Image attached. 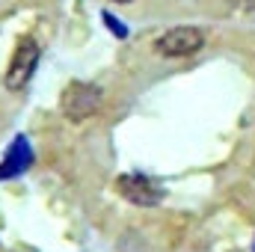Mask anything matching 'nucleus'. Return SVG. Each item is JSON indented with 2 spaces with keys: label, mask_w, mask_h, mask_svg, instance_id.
<instances>
[{
  "label": "nucleus",
  "mask_w": 255,
  "mask_h": 252,
  "mask_svg": "<svg viewBox=\"0 0 255 252\" xmlns=\"http://www.w3.org/2000/svg\"><path fill=\"white\" fill-rule=\"evenodd\" d=\"M253 252H255V244H253Z\"/></svg>",
  "instance_id": "1a4fd4ad"
},
{
  "label": "nucleus",
  "mask_w": 255,
  "mask_h": 252,
  "mask_svg": "<svg viewBox=\"0 0 255 252\" xmlns=\"http://www.w3.org/2000/svg\"><path fill=\"white\" fill-rule=\"evenodd\" d=\"M39 57H42V51H39V42H36L33 36L18 39L15 54H12V60H9V68H6V89H12V92L24 89V86L30 83L36 65H39Z\"/></svg>",
  "instance_id": "f03ea898"
},
{
  "label": "nucleus",
  "mask_w": 255,
  "mask_h": 252,
  "mask_svg": "<svg viewBox=\"0 0 255 252\" xmlns=\"http://www.w3.org/2000/svg\"><path fill=\"white\" fill-rule=\"evenodd\" d=\"M205 48V33L199 27H172L166 30L157 42H154V51L160 57H169V60H178V57H193Z\"/></svg>",
  "instance_id": "7ed1b4c3"
},
{
  "label": "nucleus",
  "mask_w": 255,
  "mask_h": 252,
  "mask_svg": "<svg viewBox=\"0 0 255 252\" xmlns=\"http://www.w3.org/2000/svg\"><path fill=\"white\" fill-rule=\"evenodd\" d=\"M116 3H130V0H116Z\"/></svg>",
  "instance_id": "6e6552de"
},
{
  "label": "nucleus",
  "mask_w": 255,
  "mask_h": 252,
  "mask_svg": "<svg viewBox=\"0 0 255 252\" xmlns=\"http://www.w3.org/2000/svg\"><path fill=\"white\" fill-rule=\"evenodd\" d=\"M101 101H104V92H101L98 83L74 80V83L65 86V92H63V113H65L68 122L80 125V122H86L92 113H98Z\"/></svg>",
  "instance_id": "f257e3e1"
},
{
  "label": "nucleus",
  "mask_w": 255,
  "mask_h": 252,
  "mask_svg": "<svg viewBox=\"0 0 255 252\" xmlns=\"http://www.w3.org/2000/svg\"><path fill=\"white\" fill-rule=\"evenodd\" d=\"M116 190H119L122 199H128L130 205H139V208H151V205L163 202V187L157 181H151L148 175H139V172L119 175L116 178Z\"/></svg>",
  "instance_id": "20e7f679"
},
{
  "label": "nucleus",
  "mask_w": 255,
  "mask_h": 252,
  "mask_svg": "<svg viewBox=\"0 0 255 252\" xmlns=\"http://www.w3.org/2000/svg\"><path fill=\"white\" fill-rule=\"evenodd\" d=\"M30 163H33V151H30L27 139L18 136V139L12 142V148L6 151L3 163H0V181H3V178H12V175H18V172H24Z\"/></svg>",
  "instance_id": "39448f33"
},
{
  "label": "nucleus",
  "mask_w": 255,
  "mask_h": 252,
  "mask_svg": "<svg viewBox=\"0 0 255 252\" xmlns=\"http://www.w3.org/2000/svg\"><path fill=\"white\" fill-rule=\"evenodd\" d=\"M104 21L110 24V30H113V33H116L119 39H125V36H128V30H125V27H122V21H119V18H113L110 12H104Z\"/></svg>",
  "instance_id": "423d86ee"
},
{
  "label": "nucleus",
  "mask_w": 255,
  "mask_h": 252,
  "mask_svg": "<svg viewBox=\"0 0 255 252\" xmlns=\"http://www.w3.org/2000/svg\"><path fill=\"white\" fill-rule=\"evenodd\" d=\"M226 6H232L238 12H255V0H226Z\"/></svg>",
  "instance_id": "0eeeda50"
}]
</instances>
